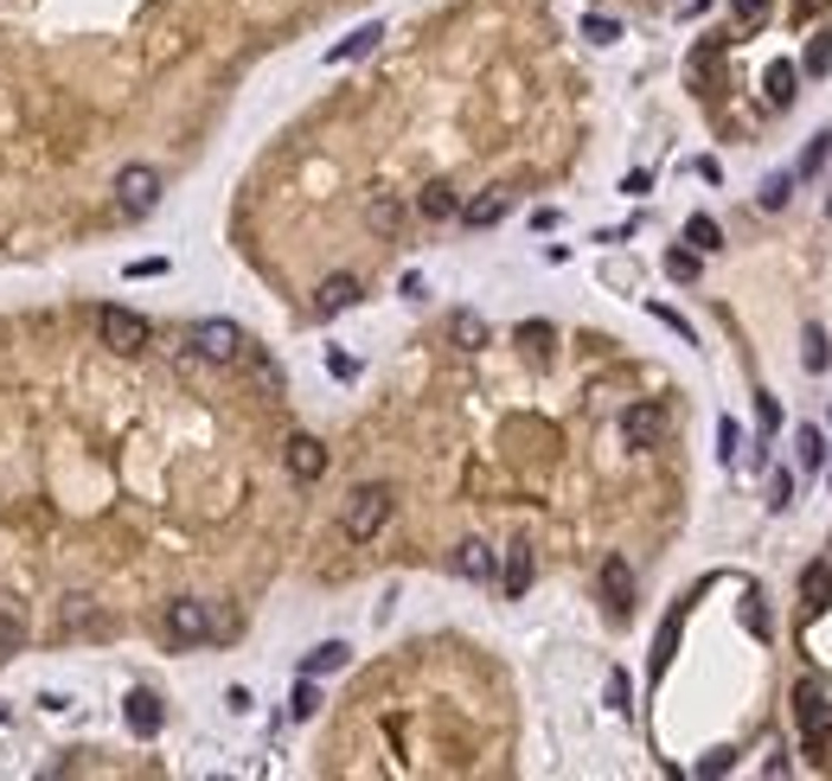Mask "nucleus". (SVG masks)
Returning a JSON list of instances; mask_svg holds the SVG:
<instances>
[{
  "label": "nucleus",
  "instance_id": "1a4fd4ad",
  "mask_svg": "<svg viewBox=\"0 0 832 781\" xmlns=\"http://www.w3.org/2000/svg\"><path fill=\"white\" fill-rule=\"evenodd\" d=\"M283 462H288V474H295V481H320V474H327V448L314 443V436H288Z\"/></svg>",
  "mask_w": 832,
  "mask_h": 781
},
{
  "label": "nucleus",
  "instance_id": "5701e85b",
  "mask_svg": "<svg viewBox=\"0 0 832 781\" xmlns=\"http://www.w3.org/2000/svg\"><path fill=\"white\" fill-rule=\"evenodd\" d=\"M801 71H806V78H826V71H832V32H813V46H806Z\"/></svg>",
  "mask_w": 832,
  "mask_h": 781
},
{
  "label": "nucleus",
  "instance_id": "c756f323",
  "mask_svg": "<svg viewBox=\"0 0 832 781\" xmlns=\"http://www.w3.org/2000/svg\"><path fill=\"white\" fill-rule=\"evenodd\" d=\"M769 506H775V513H788V506H794V481H788V474H775V481H769Z\"/></svg>",
  "mask_w": 832,
  "mask_h": 781
},
{
  "label": "nucleus",
  "instance_id": "4468645a",
  "mask_svg": "<svg viewBox=\"0 0 832 781\" xmlns=\"http://www.w3.org/2000/svg\"><path fill=\"white\" fill-rule=\"evenodd\" d=\"M455 218H462L468 231H487V225H499V218H506V192H481V199H468Z\"/></svg>",
  "mask_w": 832,
  "mask_h": 781
},
{
  "label": "nucleus",
  "instance_id": "e433bc0d",
  "mask_svg": "<svg viewBox=\"0 0 832 781\" xmlns=\"http://www.w3.org/2000/svg\"><path fill=\"white\" fill-rule=\"evenodd\" d=\"M832 155V141H813V148H806V155H801V174H813V167H820V160H826Z\"/></svg>",
  "mask_w": 832,
  "mask_h": 781
},
{
  "label": "nucleus",
  "instance_id": "4c0bfd02",
  "mask_svg": "<svg viewBox=\"0 0 832 781\" xmlns=\"http://www.w3.org/2000/svg\"><path fill=\"white\" fill-rule=\"evenodd\" d=\"M717 443H724V462H736V423H717Z\"/></svg>",
  "mask_w": 832,
  "mask_h": 781
},
{
  "label": "nucleus",
  "instance_id": "412c9836",
  "mask_svg": "<svg viewBox=\"0 0 832 781\" xmlns=\"http://www.w3.org/2000/svg\"><path fill=\"white\" fill-rule=\"evenodd\" d=\"M448 334H455V346H468V353H481V346H487V320H481L474 308H462L455 320H448Z\"/></svg>",
  "mask_w": 832,
  "mask_h": 781
},
{
  "label": "nucleus",
  "instance_id": "bb28decb",
  "mask_svg": "<svg viewBox=\"0 0 832 781\" xmlns=\"http://www.w3.org/2000/svg\"><path fill=\"white\" fill-rule=\"evenodd\" d=\"M583 39H590V46H615V39H622V27H615V20H602V13H590V20H583Z\"/></svg>",
  "mask_w": 832,
  "mask_h": 781
},
{
  "label": "nucleus",
  "instance_id": "0eeeda50",
  "mask_svg": "<svg viewBox=\"0 0 832 781\" xmlns=\"http://www.w3.org/2000/svg\"><path fill=\"white\" fill-rule=\"evenodd\" d=\"M622 436H627V448H653L660 436H666V411H660V404H627Z\"/></svg>",
  "mask_w": 832,
  "mask_h": 781
},
{
  "label": "nucleus",
  "instance_id": "aec40b11",
  "mask_svg": "<svg viewBox=\"0 0 832 781\" xmlns=\"http://www.w3.org/2000/svg\"><path fill=\"white\" fill-rule=\"evenodd\" d=\"M801 596H806V609H826V602H832V564H806V571H801Z\"/></svg>",
  "mask_w": 832,
  "mask_h": 781
},
{
  "label": "nucleus",
  "instance_id": "9d476101",
  "mask_svg": "<svg viewBox=\"0 0 832 781\" xmlns=\"http://www.w3.org/2000/svg\"><path fill=\"white\" fill-rule=\"evenodd\" d=\"M602 596H608L615 615L634 609V571H627V557H608V564H602Z\"/></svg>",
  "mask_w": 832,
  "mask_h": 781
},
{
  "label": "nucleus",
  "instance_id": "7ed1b4c3",
  "mask_svg": "<svg viewBox=\"0 0 832 781\" xmlns=\"http://www.w3.org/2000/svg\"><path fill=\"white\" fill-rule=\"evenodd\" d=\"M218 634H225V622L211 615V602H192V596L167 602V641L174 647H199V641H218Z\"/></svg>",
  "mask_w": 832,
  "mask_h": 781
},
{
  "label": "nucleus",
  "instance_id": "cd10ccee",
  "mask_svg": "<svg viewBox=\"0 0 832 781\" xmlns=\"http://www.w3.org/2000/svg\"><path fill=\"white\" fill-rule=\"evenodd\" d=\"M288 711H295V718H314V711H320V692H314V679H308V673H301V685H295Z\"/></svg>",
  "mask_w": 832,
  "mask_h": 781
},
{
  "label": "nucleus",
  "instance_id": "4be33fe9",
  "mask_svg": "<svg viewBox=\"0 0 832 781\" xmlns=\"http://www.w3.org/2000/svg\"><path fill=\"white\" fill-rule=\"evenodd\" d=\"M794 83H801V65L775 58V65H769V103H794Z\"/></svg>",
  "mask_w": 832,
  "mask_h": 781
},
{
  "label": "nucleus",
  "instance_id": "dca6fc26",
  "mask_svg": "<svg viewBox=\"0 0 832 781\" xmlns=\"http://www.w3.org/2000/svg\"><path fill=\"white\" fill-rule=\"evenodd\" d=\"M378 39H385V27L372 20V27H359L353 39H339L334 52H327V65H353V58H365V52H378Z\"/></svg>",
  "mask_w": 832,
  "mask_h": 781
},
{
  "label": "nucleus",
  "instance_id": "c9c22d12",
  "mask_svg": "<svg viewBox=\"0 0 832 781\" xmlns=\"http://www.w3.org/2000/svg\"><path fill=\"white\" fill-rule=\"evenodd\" d=\"M327 372H334V378H359V365L346 359V353H327Z\"/></svg>",
  "mask_w": 832,
  "mask_h": 781
},
{
  "label": "nucleus",
  "instance_id": "423d86ee",
  "mask_svg": "<svg viewBox=\"0 0 832 781\" xmlns=\"http://www.w3.org/2000/svg\"><path fill=\"white\" fill-rule=\"evenodd\" d=\"M97 334H103V346H116V353H135V346H148L155 327H148L135 308H103L97 314Z\"/></svg>",
  "mask_w": 832,
  "mask_h": 781
},
{
  "label": "nucleus",
  "instance_id": "2f4dec72",
  "mask_svg": "<svg viewBox=\"0 0 832 781\" xmlns=\"http://www.w3.org/2000/svg\"><path fill=\"white\" fill-rule=\"evenodd\" d=\"M519 339H525V346H532V353H545L551 327H545V320H525V327H519Z\"/></svg>",
  "mask_w": 832,
  "mask_h": 781
},
{
  "label": "nucleus",
  "instance_id": "72a5a7b5",
  "mask_svg": "<svg viewBox=\"0 0 832 781\" xmlns=\"http://www.w3.org/2000/svg\"><path fill=\"white\" fill-rule=\"evenodd\" d=\"M755 411H762V429H781V404H775V397H755Z\"/></svg>",
  "mask_w": 832,
  "mask_h": 781
},
{
  "label": "nucleus",
  "instance_id": "f3484780",
  "mask_svg": "<svg viewBox=\"0 0 832 781\" xmlns=\"http://www.w3.org/2000/svg\"><path fill=\"white\" fill-rule=\"evenodd\" d=\"M416 211H423V218H429V225H443V218H455V211H462V199H455V186H423V199H416Z\"/></svg>",
  "mask_w": 832,
  "mask_h": 781
},
{
  "label": "nucleus",
  "instance_id": "7c9ffc66",
  "mask_svg": "<svg viewBox=\"0 0 832 781\" xmlns=\"http://www.w3.org/2000/svg\"><path fill=\"white\" fill-rule=\"evenodd\" d=\"M730 7H736L743 27H762V20H769V0H730Z\"/></svg>",
  "mask_w": 832,
  "mask_h": 781
},
{
  "label": "nucleus",
  "instance_id": "9b49d317",
  "mask_svg": "<svg viewBox=\"0 0 832 781\" xmlns=\"http://www.w3.org/2000/svg\"><path fill=\"white\" fill-rule=\"evenodd\" d=\"M122 711H129L135 736H160V724H167V704H160L155 692H129V704H122Z\"/></svg>",
  "mask_w": 832,
  "mask_h": 781
},
{
  "label": "nucleus",
  "instance_id": "a878e982",
  "mask_svg": "<svg viewBox=\"0 0 832 781\" xmlns=\"http://www.w3.org/2000/svg\"><path fill=\"white\" fill-rule=\"evenodd\" d=\"M666 276H673V283H699V250H673V257H666Z\"/></svg>",
  "mask_w": 832,
  "mask_h": 781
},
{
  "label": "nucleus",
  "instance_id": "6e6552de",
  "mask_svg": "<svg viewBox=\"0 0 832 781\" xmlns=\"http://www.w3.org/2000/svg\"><path fill=\"white\" fill-rule=\"evenodd\" d=\"M455 576H468V583H494V576H499L494 545H487V538H462V545H455Z\"/></svg>",
  "mask_w": 832,
  "mask_h": 781
},
{
  "label": "nucleus",
  "instance_id": "393cba45",
  "mask_svg": "<svg viewBox=\"0 0 832 781\" xmlns=\"http://www.w3.org/2000/svg\"><path fill=\"white\" fill-rule=\"evenodd\" d=\"M801 365H806V372H826V365H832V346H826V334H820V327L806 334V346H801Z\"/></svg>",
  "mask_w": 832,
  "mask_h": 781
},
{
  "label": "nucleus",
  "instance_id": "b1692460",
  "mask_svg": "<svg viewBox=\"0 0 832 781\" xmlns=\"http://www.w3.org/2000/svg\"><path fill=\"white\" fill-rule=\"evenodd\" d=\"M685 244H692V250H717V244H724V231H717V218H692V225H685Z\"/></svg>",
  "mask_w": 832,
  "mask_h": 781
},
{
  "label": "nucleus",
  "instance_id": "f8f14e48",
  "mask_svg": "<svg viewBox=\"0 0 832 781\" xmlns=\"http://www.w3.org/2000/svg\"><path fill=\"white\" fill-rule=\"evenodd\" d=\"M365 225L378 237H397L404 231V199H397V192H372V199H365Z\"/></svg>",
  "mask_w": 832,
  "mask_h": 781
},
{
  "label": "nucleus",
  "instance_id": "c85d7f7f",
  "mask_svg": "<svg viewBox=\"0 0 832 781\" xmlns=\"http://www.w3.org/2000/svg\"><path fill=\"white\" fill-rule=\"evenodd\" d=\"M20 641H27V634H20V622H13V615L0 609V666H7L13 653H20Z\"/></svg>",
  "mask_w": 832,
  "mask_h": 781
},
{
  "label": "nucleus",
  "instance_id": "f257e3e1",
  "mask_svg": "<svg viewBox=\"0 0 832 781\" xmlns=\"http://www.w3.org/2000/svg\"><path fill=\"white\" fill-rule=\"evenodd\" d=\"M390 513H397V494H390V487H378V481L359 487V494L346 500V538H353V545H372L390 525Z\"/></svg>",
  "mask_w": 832,
  "mask_h": 781
},
{
  "label": "nucleus",
  "instance_id": "6ab92c4d",
  "mask_svg": "<svg viewBox=\"0 0 832 781\" xmlns=\"http://www.w3.org/2000/svg\"><path fill=\"white\" fill-rule=\"evenodd\" d=\"M339 666H346V641H320V647L301 660V673H308V679H327V673H339Z\"/></svg>",
  "mask_w": 832,
  "mask_h": 781
},
{
  "label": "nucleus",
  "instance_id": "f704fd0d",
  "mask_svg": "<svg viewBox=\"0 0 832 781\" xmlns=\"http://www.w3.org/2000/svg\"><path fill=\"white\" fill-rule=\"evenodd\" d=\"M788 186H794L788 174H781V180H769V192H762V206H788Z\"/></svg>",
  "mask_w": 832,
  "mask_h": 781
},
{
  "label": "nucleus",
  "instance_id": "2eb2a0df",
  "mask_svg": "<svg viewBox=\"0 0 832 781\" xmlns=\"http://www.w3.org/2000/svg\"><path fill=\"white\" fill-rule=\"evenodd\" d=\"M794 462H801V474L826 468V436H820L813 423H801V429H794Z\"/></svg>",
  "mask_w": 832,
  "mask_h": 781
},
{
  "label": "nucleus",
  "instance_id": "473e14b6",
  "mask_svg": "<svg viewBox=\"0 0 832 781\" xmlns=\"http://www.w3.org/2000/svg\"><path fill=\"white\" fill-rule=\"evenodd\" d=\"M608 704H615V711H627V673H608Z\"/></svg>",
  "mask_w": 832,
  "mask_h": 781
},
{
  "label": "nucleus",
  "instance_id": "20e7f679",
  "mask_svg": "<svg viewBox=\"0 0 832 781\" xmlns=\"http://www.w3.org/2000/svg\"><path fill=\"white\" fill-rule=\"evenodd\" d=\"M116 199H122V211H129V218L155 211L160 206V174L148 167V160H129V167L116 174Z\"/></svg>",
  "mask_w": 832,
  "mask_h": 781
},
{
  "label": "nucleus",
  "instance_id": "39448f33",
  "mask_svg": "<svg viewBox=\"0 0 832 781\" xmlns=\"http://www.w3.org/2000/svg\"><path fill=\"white\" fill-rule=\"evenodd\" d=\"M192 353L211 365H231V359H244V334H237L231 320H199L192 327Z\"/></svg>",
  "mask_w": 832,
  "mask_h": 781
},
{
  "label": "nucleus",
  "instance_id": "f03ea898",
  "mask_svg": "<svg viewBox=\"0 0 832 781\" xmlns=\"http://www.w3.org/2000/svg\"><path fill=\"white\" fill-rule=\"evenodd\" d=\"M794 724H801V743L813 755L832 743V699H826V685H813V679H801V685H794Z\"/></svg>",
  "mask_w": 832,
  "mask_h": 781
},
{
  "label": "nucleus",
  "instance_id": "a211bd4d",
  "mask_svg": "<svg viewBox=\"0 0 832 781\" xmlns=\"http://www.w3.org/2000/svg\"><path fill=\"white\" fill-rule=\"evenodd\" d=\"M499 576H506V596H525V590H532V545H513V551H506Z\"/></svg>",
  "mask_w": 832,
  "mask_h": 781
},
{
  "label": "nucleus",
  "instance_id": "ddd939ff",
  "mask_svg": "<svg viewBox=\"0 0 832 781\" xmlns=\"http://www.w3.org/2000/svg\"><path fill=\"white\" fill-rule=\"evenodd\" d=\"M353 301H359V276H327L320 295H314V308H320V314H346Z\"/></svg>",
  "mask_w": 832,
  "mask_h": 781
}]
</instances>
